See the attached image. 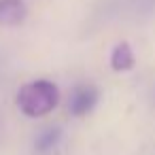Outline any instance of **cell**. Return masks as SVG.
<instances>
[{"instance_id":"6da1fadb","label":"cell","mask_w":155,"mask_h":155,"mask_svg":"<svg viewBox=\"0 0 155 155\" xmlns=\"http://www.w3.org/2000/svg\"><path fill=\"white\" fill-rule=\"evenodd\" d=\"M58 100H60L58 85L47 79H38V81H30V83L21 85L15 96L19 110L32 119L49 115L58 106Z\"/></svg>"},{"instance_id":"7a4b0ae2","label":"cell","mask_w":155,"mask_h":155,"mask_svg":"<svg viewBox=\"0 0 155 155\" xmlns=\"http://www.w3.org/2000/svg\"><path fill=\"white\" fill-rule=\"evenodd\" d=\"M98 98H100V94H98V89L94 85H87V83L77 85L72 89V94H70V100H68L70 115L72 117H83V115L91 113L94 106L98 104Z\"/></svg>"},{"instance_id":"3957f363","label":"cell","mask_w":155,"mask_h":155,"mask_svg":"<svg viewBox=\"0 0 155 155\" xmlns=\"http://www.w3.org/2000/svg\"><path fill=\"white\" fill-rule=\"evenodd\" d=\"M28 17L24 0H0V26L15 28L21 26Z\"/></svg>"},{"instance_id":"277c9868","label":"cell","mask_w":155,"mask_h":155,"mask_svg":"<svg viewBox=\"0 0 155 155\" xmlns=\"http://www.w3.org/2000/svg\"><path fill=\"white\" fill-rule=\"evenodd\" d=\"M136 66V58H134V51L130 47V43H117L110 51V68L115 72H127Z\"/></svg>"},{"instance_id":"5b68a950","label":"cell","mask_w":155,"mask_h":155,"mask_svg":"<svg viewBox=\"0 0 155 155\" xmlns=\"http://www.w3.org/2000/svg\"><path fill=\"white\" fill-rule=\"evenodd\" d=\"M60 138H62V130H60V127H49V130H45V132L36 138L34 151L41 153V155H45V153H49V151L55 149V144L60 142Z\"/></svg>"}]
</instances>
